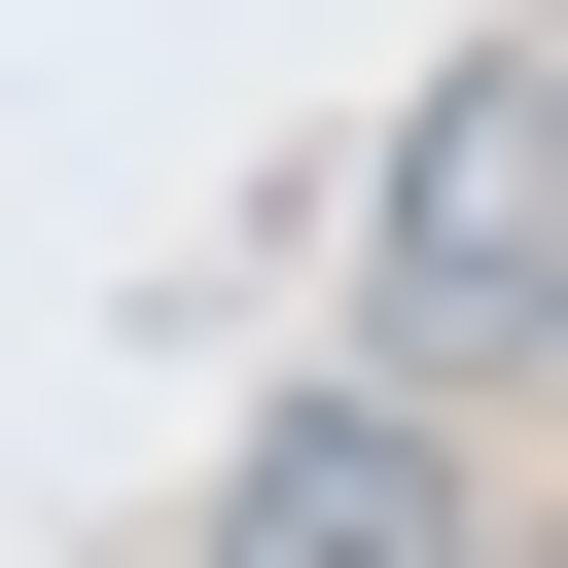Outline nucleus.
Wrapping results in <instances>:
<instances>
[{
    "instance_id": "1",
    "label": "nucleus",
    "mask_w": 568,
    "mask_h": 568,
    "mask_svg": "<svg viewBox=\"0 0 568 568\" xmlns=\"http://www.w3.org/2000/svg\"><path fill=\"white\" fill-rule=\"evenodd\" d=\"M390 320H532V355H568V0L390 142Z\"/></svg>"
},
{
    "instance_id": "2",
    "label": "nucleus",
    "mask_w": 568,
    "mask_h": 568,
    "mask_svg": "<svg viewBox=\"0 0 568 568\" xmlns=\"http://www.w3.org/2000/svg\"><path fill=\"white\" fill-rule=\"evenodd\" d=\"M426 532H462V462L355 426V390H284V426L213 462V568H426Z\"/></svg>"
}]
</instances>
